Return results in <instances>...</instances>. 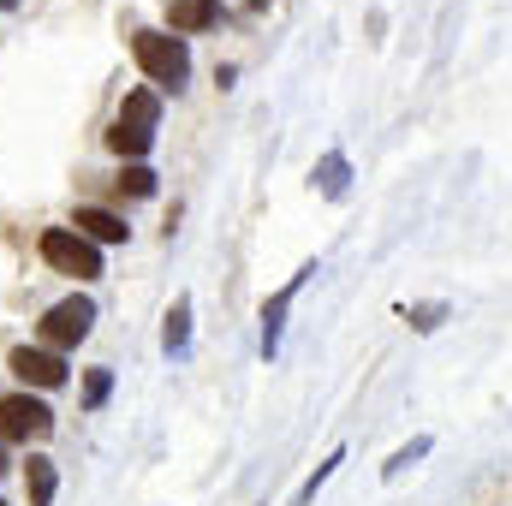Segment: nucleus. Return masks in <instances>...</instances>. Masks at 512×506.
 I'll return each instance as SVG.
<instances>
[{
    "mask_svg": "<svg viewBox=\"0 0 512 506\" xmlns=\"http://www.w3.org/2000/svg\"><path fill=\"white\" fill-rule=\"evenodd\" d=\"M0 471H6V459H0Z\"/></svg>",
    "mask_w": 512,
    "mask_h": 506,
    "instance_id": "6ab92c4d",
    "label": "nucleus"
},
{
    "mask_svg": "<svg viewBox=\"0 0 512 506\" xmlns=\"http://www.w3.org/2000/svg\"><path fill=\"white\" fill-rule=\"evenodd\" d=\"M72 233H78V239H90V245H126L131 227L120 221V215H108V209H78Z\"/></svg>",
    "mask_w": 512,
    "mask_h": 506,
    "instance_id": "6e6552de",
    "label": "nucleus"
},
{
    "mask_svg": "<svg viewBox=\"0 0 512 506\" xmlns=\"http://www.w3.org/2000/svg\"><path fill=\"white\" fill-rule=\"evenodd\" d=\"M108 393H114V370H90V376H84V405H90V411L108 405Z\"/></svg>",
    "mask_w": 512,
    "mask_h": 506,
    "instance_id": "dca6fc26",
    "label": "nucleus"
},
{
    "mask_svg": "<svg viewBox=\"0 0 512 506\" xmlns=\"http://www.w3.org/2000/svg\"><path fill=\"white\" fill-rule=\"evenodd\" d=\"M0 6H6V12H12V6H18V0H0Z\"/></svg>",
    "mask_w": 512,
    "mask_h": 506,
    "instance_id": "a211bd4d",
    "label": "nucleus"
},
{
    "mask_svg": "<svg viewBox=\"0 0 512 506\" xmlns=\"http://www.w3.org/2000/svg\"><path fill=\"white\" fill-rule=\"evenodd\" d=\"M161 346H167V358H185L191 352V298H173L167 328H161Z\"/></svg>",
    "mask_w": 512,
    "mask_h": 506,
    "instance_id": "1a4fd4ad",
    "label": "nucleus"
},
{
    "mask_svg": "<svg viewBox=\"0 0 512 506\" xmlns=\"http://www.w3.org/2000/svg\"><path fill=\"white\" fill-rule=\"evenodd\" d=\"M6 364H12V376L24 381V387H60L66 381V358L60 352H42V346H18Z\"/></svg>",
    "mask_w": 512,
    "mask_h": 506,
    "instance_id": "39448f33",
    "label": "nucleus"
},
{
    "mask_svg": "<svg viewBox=\"0 0 512 506\" xmlns=\"http://www.w3.org/2000/svg\"><path fill=\"white\" fill-rule=\"evenodd\" d=\"M405 322H411L417 334H435V328L447 322V304H411V310H405Z\"/></svg>",
    "mask_w": 512,
    "mask_h": 506,
    "instance_id": "2eb2a0df",
    "label": "nucleus"
},
{
    "mask_svg": "<svg viewBox=\"0 0 512 506\" xmlns=\"http://www.w3.org/2000/svg\"><path fill=\"white\" fill-rule=\"evenodd\" d=\"M90 328H96V304H90V298H60V304L42 316L36 334H42V352H72Z\"/></svg>",
    "mask_w": 512,
    "mask_h": 506,
    "instance_id": "f03ea898",
    "label": "nucleus"
},
{
    "mask_svg": "<svg viewBox=\"0 0 512 506\" xmlns=\"http://www.w3.org/2000/svg\"><path fill=\"white\" fill-rule=\"evenodd\" d=\"M155 120H161V102H155V90H131L126 108H120V126L155 131Z\"/></svg>",
    "mask_w": 512,
    "mask_h": 506,
    "instance_id": "f8f14e48",
    "label": "nucleus"
},
{
    "mask_svg": "<svg viewBox=\"0 0 512 506\" xmlns=\"http://www.w3.org/2000/svg\"><path fill=\"white\" fill-rule=\"evenodd\" d=\"M149 143H155V131L120 126V120H114V131H108V149H114V155H126V161H143V155H149Z\"/></svg>",
    "mask_w": 512,
    "mask_h": 506,
    "instance_id": "ddd939ff",
    "label": "nucleus"
},
{
    "mask_svg": "<svg viewBox=\"0 0 512 506\" xmlns=\"http://www.w3.org/2000/svg\"><path fill=\"white\" fill-rule=\"evenodd\" d=\"M54 489H60V477H54V459L30 453V465H24V495H30V506H48V501H54Z\"/></svg>",
    "mask_w": 512,
    "mask_h": 506,
    "instance_id": "9d476101",
    "label": "nucleus"
},
{
    "mask_svg": "<svg viewBox=\"0 0 512 506\" xmlns=\"http://www.w3.org/2000/svg\"><path fill=\"white\" fill-rule=\"evenodd\" d=\"M114 185H120V191H131V197H155V173H149L143 161H126V173H120Z\"/></svg>",
    "mask_w": 512,
    "mask_h": 506,
    "instance_id": "4468645a",
    "label": "nucleus"
},
{
    "mask_svg": "<svg viewBox=\"0 0 512 506\" xmlns=\"http://www.w3.org/2000/svg\"><path fill=\"white\" fill-rule=\"evenodd\" d=\"M42 262L60 268V274H78V280H96L102 274V251L90 239H78L72 227H48L42 233Z\"/></svg>",
    "mask_w": 512,
    "mask_h": 506,
    "instance_id": "7ed1b4c3",
    "label": "nucleus"
},
{
    "mask_svg": "<svg viewBox=\"0 0 512 506\" xmlns=\"http://www.w3.org/2000/svg\"><path fill=\"white\" fill-rule=\"evenodd\" d=\"M167 24H173V36L209 30V24H221V0H167Z\"/></svg>",
    "mask_w": 512,
    "mask_h": 506,
    "instance_id": "0eeeda50",
    "label": "nucleus"
},
{
    "mask_svg": "<svg viewBox=\"0 0 512 506\" xmlns=\"http://www.w3.org/2000/svg\"><path fill=\"white\" fill-rule=\"evenodd\" d=\"M423 453H429V435H417L411 447H399V453H393V459H387V465H382V477H399V471H405V465H417Z\"/></svg>",
    "mask_w": 512,
    "mask_h": 506,
    "instance_id": "f3484780",
    "label": "nucleus"
},
{
    "mask_svg": "<svg viewBox=\"0 0 512 506\" xmlns=\"http://www.w3.org/2000/svg\"><path fill=\"white\" fill-rule=\"evenodd\" d=\"M54 429V411L36 393H6L0 399V441H42Z\"/></svg>",
    "mask_w": 512,
    "mask_h": 506,
    "instance_id": "20e7f679",
    "label": "nucleus"
},
{
    "mask_svg": "<svg viewBox=\"0 0 512 506\" xmlns=\"http://www.w3.org/2000/svg\"><path fill=\"white\" fill-rule=\"evenodd\" d=\"M131 54H137V66H143V78L161 84V90H179V84L191 78V48H185V36H173V30H137V36H131Z\"/></svg>",
    "mask_w": 512,
    "mask_h": 506,
    "instance_id": "f257e3e1",
    "label": "nucleus"
},
{
    "mask_svg": "<svg viewBox=\"0 0 512 506\" xmlns=\"http://www.w3.org/2000/svg\"><path fill=\"white\" fill-rule=\"evenodd\" d=\"M346 185H352V161H346L340 149L322 155V161H316V191H322V197H346Z\"/></svg>",
    "mask_w": 512,
    "mask_h": 506,
    "instance_id": "9b49d317",
    "label": "nucleus"
},
{
    "mask_svg": "<svg viewBox=\"0 0 512 506\" xmlns=\"http://www.w3.org/2000/svg\"><path fill=\"white\" fill-rule=\"evenodd\" d=\"M310 274H316V268H298V274H292V280H286V286H280L268 304H262V358H274V352H280V328H286V310H292V298L304 292V280H310Z\"/></svg>",
    "mask_w": 512,
    "mask_h": 506,
    "instance_id": "423d86ee",
    "label": "nucleus"
}]
</instances>
